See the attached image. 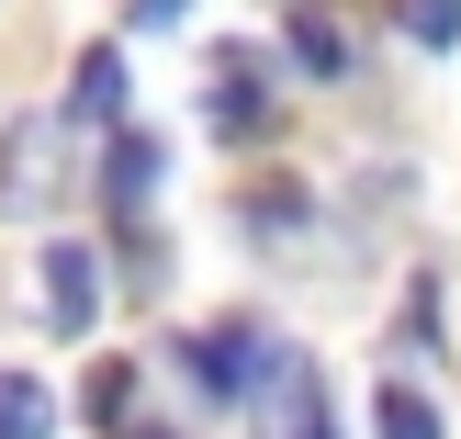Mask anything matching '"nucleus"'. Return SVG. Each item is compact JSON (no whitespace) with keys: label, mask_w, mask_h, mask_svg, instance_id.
Returning a JSON list of instances; mask_svg holds the SVG:
<instances>
[{"label":"nucleus","mask_w":461,"mask_h":439,"mask_svg":"<svg viewBox=\"0 0 461 439\" xmlns=\"http://www.w3.org/2000/svg\"><path fill=\"white\" fill-rule=\"evenodd\" d=\"M68 135H79L68 102L0 124V225H45V215H57V192H68Z\"/></svg>","instance_id":"obj_1"},{"label":"nucleus","mask_w":461,"mask_h":439,"mask_svg":"<svg viewBox=\"0 0 461 439\" xmlns=\"http://www.w3.org/2000/svg\"><path fill=\"white\" fill-rule=\"evenodd\" d=\"M248 439H338V406H327V372H315L304 350H282V338H270L259 383H248Z\"/></svg>","instance_id":"obj_2"},{"label":"nucleus","mask_w":461,"mask_h":439,"mask_svg":"<svg viewBox=\"0 0 461 439\" xmlns=\"http://www.w3.org/2000/svg\"><path fill=\"white\" fill-rule=\"evenodd\" d=\"M259 361H270V327H203V338H180V372L203 383L214 406H248V383H259Z\"/></svg>","instance_id":"obj_3"},{"label":"nucleus","mask_w":461,"mask_h":439,"mask_svg":"<svg viewBox=\"0 0 461 439\" xmlns=\"http://www.w3.org/2000/svg\"><path fill=\"white\" fill-rule=\"evenodd\" d=\"M34 316H45L57 338H90V316H102V260H90L79 237L45 248V270H34Z\"/></svg>","instance_id":"obj_4"},{"label":"nucleus","mask_w":461,"mask_h":439,"mask_svg":"<svg viewBox=\"0 0 461 439\" xmlns=\"http://www.w3.org/2000/svg\"><path fill=\"white\" fill-rule=\"evenodd\" d=\"M203 102H214V135H225V147H259V135L282 124V113H270V79L248 57H214V90H203Z\"/></svg>","instance_id":"obj_5"},{"label":"nucleus","mask_w":461,"mask_h":439,"mask_svg":"<svg viewBox=\"0 0 461 439\" xmlns=\"http://www.w3.org/2000/svg\"><path fill=\"white\" fill-rule=\"evenodd\" d=\"M158 169H169V147H158V135H135V124H113V147H102V203H113V215H147Z\"/></svg>","instance_id":"obj_6"},{"label":"nucleus","mask_w":461,"mask_h":439,"mask_svg":"<svg viewBox=\"0 0 461 439\" xmlns=\"http://www.w3.org/2000/svg\"><path fill=\"white\" fill-rule=\"evenodd\" d=\"M68 124H90V135L124 124V57H113V45H90V57L68 68Z\"/></svg>","instance_id":"obj_7"},{"label":"nucleus","mask_w":461,"mask_h":439,"mask_svg":"<svg viewBox=\"0 0 461 439\" xmlns=\"http://www.w3.org/2000/svg\"><path fill=\"white\" fill-rule=\"evenodd\" d=\"M372 439H450L439 428V395H428V383H383V395H372Z\"/></svg>","instance_id":"obj_8"},{"label":"nucleus","mask_w":461,"mask_h":439,"mask_svg":"<svg viewBox=\"0 0 461 439\" xmlns=\"http://www.w3.org/2000/svg\"><path fill=\"white\" fill-rule=\"evenodd\" d=\"M0 439H57V383L0 372Z\"/></svg>","instance_id":"obj_9"},{"label":"nucleus","mask_w":461,"mask_h":439,"mask_svg":"<svg viewBox=\"0 0 461 439\" xmlns=\"http://www.w3.org/2000/svg\"><path fill=\"white\" fill-rule=\"evenodd\" d=\"M293 68H304V79H349V34H338V12H293Z\"/></svg>","instance_id":"obj_10"},{"label":"nucleus","mask_w":461,"mask_h":439,"mask_svg":"<svg viewBox=\"0 0 461 439\" xmlns=\"http://www.w3.org/2000/svg\"><path fill=\"white\" fill-rule=\"evenodd\" d=\"M394 23H405V45H428V57L461 45V0H394Z\"/></svg>","instance_id":"obj_11"},{"label":"nucleus","mask_w":461,"mask_h":439,"mask_svg":"<svg viewBox=\"0 0 461 439\" xmlns=\"http://www.w3.org/2000/svg\"><path fill=\"white\" fill-rule=\"evenodd\" d=\"M90 417H102V428H135V361H102V372H90Z\"/></svg>","instance_id":"obj_12"},{"label":"nucleus","mask_w":461,"mask_h":439,"mask_svg":"<svg viewBox=\"0 0 461 439\" xmlns=\"http://www.w3.org/2000/svg\"><path fill=\"white\" fill-rule=\"evenodd\" d=\"M304 203H315V192H293V180H270V192L248 203V225H259V237H293V225H304Z\"/></svg>","instance_id":"obj_13"},{"label":"nucleus","mask_w":461,"mask_h":439,"mask_svg":"<svg viewBox=\"0 0 461 439\" xmlns=\"http://www.w3.org/2000/svg\"><path fill=\"white\" fill-rule=\"evenodd\" d=\"M180 12H192V0H135V23H147V34H158V23H180Z\"/></svg>","instance_id":"obj_14"},{"label":"nucleus","mask_w":461,"mask_h":439,"mask_svg":"<svg viewBox=\"0 0 461 439\" xmlns=\"http://www.w3.org/2000/svg\"><path fill=\"white\" fill-rule=\"evenodd\" d=\"M124 439H169V428H124Z\"/></svg>","instance_id":"obj_15"}]
</instances>
